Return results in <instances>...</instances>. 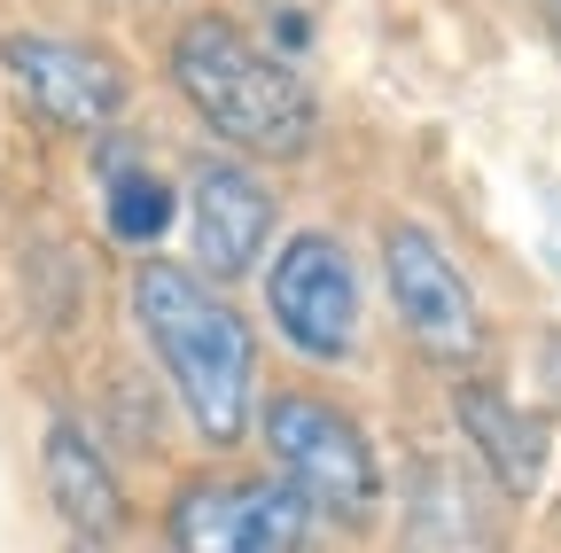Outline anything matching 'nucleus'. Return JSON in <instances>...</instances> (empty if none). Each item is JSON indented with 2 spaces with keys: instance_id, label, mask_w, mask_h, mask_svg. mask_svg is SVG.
Returning a JSON list of instances; mask_svg holds the SVG:
<instances>
[{
  "instance_id": "nucleus-1",
  "label": "nucleus",
  "mask_w": 561,
  "mask_h": 553,
  "mask_svg": "<svg viewBox=\"0 0 561 553\" xmlns=\"http://www.w3.org/2000/svg\"><path fill=\"white\" fill-rule=\"evenodd\" d=\"M133 320L149 335V352L164 359L187 422L210 445L250 437V422H257V343H250V320L227 304V289L172 265V257H140L133 265Z\"/></svg>"
},
{
  "instance_id": "nucleus-2",
  "label": "nucleus",
  "mask_w": 561,
  "mask_h": 553,
  "mask_svg": "<svg viewBox=\"0 0 561 553\" xmlns=\"http://www.w3.org/2000/svg\"><path fill=\"white\" fill-rule=\"evenodd\" d=\"M172 87L180 102L219 133V141L250 149V157H305L320 133V102L312 87L280 62L273 47H257L242 24L227 16H195L172 39Z\"/></svg>"
},
{
  "instance_id": "nucleus-3",
  "label": "nucleus",
  "mask_w": 561,
  "mask_h": 553,
  "mask_svg": "<svg viewBox=\"0 0 561 553\" xmlns=\"http://www.w3.org/2000/svg\"><path fill=\"white\" fill-rule=\"evenodd\" d=\"M280 468V483L320 515V522H343V530H367L375 507H382V468H375V445L351 413L320 390H273L257 398V422H250Z\"/></svg>"
},
{
  "instance_id": "nucleus-4",
  "label": "nucleus",
  "mask_w": 561,
  "mask_h": 553,
  "mask_svg": "<svg viewBox=\"0 0 561 553\" xmlns=\"http://www.w3.org/2000/svg\"><path fill=\"white\" fill-rule=\"evenodd\" d=\"M0 71H9L16 102L55 133H87L94 141L133 110V71L110 47L70 39V32H39V24L0 32Z\"/></svg>"
},
{
  "instance_id": "nucleus-5",
  "label": "nucleus",
  "mask_w": 561,
  "mask_h": 553,
  "mask_svg": "<svg viewBox=\"0 0 561 553\" xmlns=\"http://www.w3.org/2000/svg\"><path fill=\"white\" fill-rule=\"evenodd\" d=\"M172 553H312L320 515L280 475H195L164 507Z\"/></svg>"
},
{
  "instance_id": "nucleus-6",
  "label": "nucleus",
  "mask_w": 561,
  "mask_h": 553,
  "mask_svg": "<svg viewBox=\"0 0 561 553\" xmlns=\"http://www.w3.org/2000/svg\"><path fill=\"white\" fill-rule=\"evenodd\" d=\"M265 304H273V327L289 335V352L320 359V367H343L359 352V273H351V250L320 227L289 234L265 273Z\"/></svg>"
},
{
  "instance_id": "nucleus-7",
  "label": "nucleus",
  "mask_w": 561,
  "mask_h": 553,
  "mask_svg": "<svg viewBox=\"0 0 561 553\" xmlns=\"http://www.w3.org/2000/svg\"><path fill=\"white\" fill-rule=\"evenodd\" d=\"M382 281H390V304L405 320V335L421 343L430 359L460 367L483 352V312H476V289H468V273L453 265V250L430 234V227H413L398 219L382 234Z\"/></svg>"
},
{
  "instance_id": "nucleus-8",
  "label": "nucleus",
  "mask_w": 561,
  "mask_h": 553,
  "mask_svg": "<svg viewBox=\"0 0 561 553\" xmlns=\"http://www.w3.org/2000/svg\"><path fill=\"white\" fill-rule=\"evenodd\" d=\"M187 234H195V273L203 281H242L273 242V187L234 164V157H203L187 172Z\"/></svg>"
},
{
  "instance_id": "nucleus-9",
  "label": "nucleus",
  "mask_w": 561,
  "mask_h": 553,
  "mask_svg": "<svg viewBox=\"0 0 561 553\" xmlns=\"http://www.w3.org/2000/svg\"><path fill=\"white\" fill-rule=\"evenodd\" d=\"M39 483H47L55 515L79 530V545H117L133 530L125 483H117V468L102 460V445L79 422H47V437H39Z\"/></svg>"
},
{
  "instance_id": "nucleus-10",
  "label": "nucleus",
  "mask_w": 561,
  "mask_h": 553,
  "mask_svg": "<svg viewBox=\"0 0 561 553\" xmlns=\"http://www.w3.org/2000/svg\"><path fill=\"white\" fill-rule=\"evenodd\" d=\"M453 422L460 437L476 445V460L491 468V483L515 499H530L538 483H546V422L538 413H523L507 390H491V382H453Z\"/></svg>"
},
{
  "instance_id": "nucleus-11",
  "label": "nucleus",
  "mask_w": 561,
  "mask_h": 553,
  "mask_svg": "<svg viewBox=\"0 0 561 553\" xmlns=\"http://www.w3.org/2000/svg\"><path fill=\"white\" fill-rule=\"evenodd\" d=\"M94 172H102V219H110V234L125 250H157L164 227L180 219L172 211V180L149 172V164H133V149H102Z\"/></svg>"
},
{
  "instance_id": "nucleus-12",
  "label": "nucleus",
  "mask_w": 561,
  "mask_h": 553,
  "mask_svg": "<svg viewBox=\"0 0 561 553\" xmlns=\"http://www.w3.org/2000/svg\"><path fill=\"white\" fill-rule=\"evenodd\" d=\"M405 530H413V553H460V545L491 553V522H483L476 492H468L460 475H445V468H430V475L413 483V515H405Z\"/></svg>"
},
{
  "instance_id": "nucleus-13",
  "label": "nucleus",
  "mask_w": 561,
  "mask_h": 553,
  "mask_svg": "<svg viewBox=\"0 0 561 553\" xmlns=\"http://www.w3.org/2000/svg\"><path fill=\"white\" fill-rule=\"evenodd\" d=\"M546 257H553V265H561V211H553V219H546Z\"/></svg>"
},
{
  "instance_id": "nucleus-14",
  "label": "nucleus",
  "mask_w": 561,
  "mask_h": 553,
  "mask_svg": "<svg viewBox=\"0 0 561 553\" xmlns=\"http://www.w3.org/2000/svg\"><path fill=\"white\" fill-rule=\"evenodd\" d=\"M538 9H546V24H553V32H561V0H538Z\"/></svg>"
}]
</instances>
